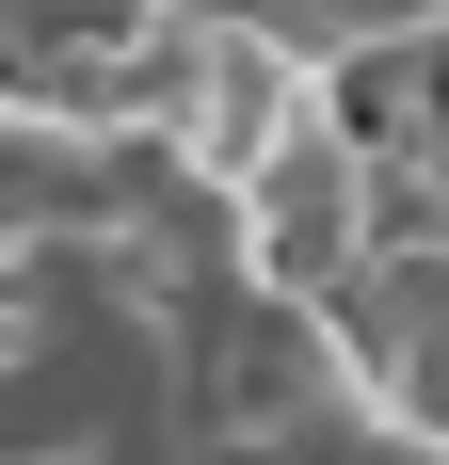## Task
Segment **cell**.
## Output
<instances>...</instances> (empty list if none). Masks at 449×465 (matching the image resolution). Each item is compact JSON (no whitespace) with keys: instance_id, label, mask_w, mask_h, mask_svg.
<instances>
[{"instance_id":"obj_1","label":"cell","mask_w":449,"mask_h":465,"mask_svg":"<svg viewBox=\"0 0 449 465\" xmlns=\"http://www.w3.org/2000/svg\"><path fill=\"white\" fill-rule=\"evenodd\" d=\"M337 370L385 401V418H417V433H449V225H417V241H385L354 289H337Z\"/></svg>"}]
</instances>
